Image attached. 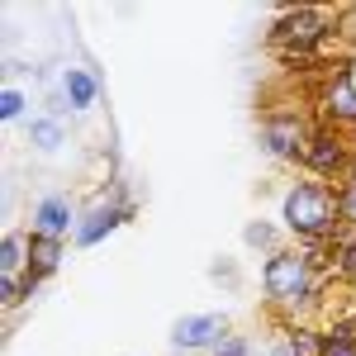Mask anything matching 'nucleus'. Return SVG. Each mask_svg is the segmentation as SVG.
Listing matches in <instances>:
<instances>
[{
    "instance_id": "1",
    "label": "nucleus",
    "mask_w": 356,
    "mask_h": 356,
    "mask_svg": "<svg viewBox=\"0 0 356 356\" xmlns=\"http://www.w3.org/2000/svg\"><path fill=\"white\" fill-rule=\"evenodd\" d=\"M332 204L323 191H314V186H304V191H295L290 200H285V219L295 223V228H304V233H318L323 223H328Z\"/></svg>"
},
{
    "instance_id": "2",
    "label": "nucleus",
    "mask_w": 356,
    "mask_h": 356,
    "mask_svg": "<svg viewBox=\"0 0 356 356\" xmlns=\"http://www.w3.org/2000/svg\"><path fill=\"white\" fill-rule=\"evenodd\" d=\"M266 285H271V295H300L304 290V266L295 257H275L271 271H266Z\"/></svg>"
},
{
    "instance_id": "3",
    "label": "nucleus",
    "mask_w": 356,
    "mask_h": 356,
    "mask_svg": "<svg viewBox=\"0 0 356 356\" xmlns=\"http://www.w3.org/2000/svg\"><path fill=\"white\" fill-rule=\"evenodd\" d=\"M219 328H223L219 318H186V323L176 328V347H204Z\"/></svg>"
},
{
    "instance_id": "4",
    "label": "nucleus",
    "mask_w": 356,
    "mask_h": 356,
    "mask_svg": "<svg viewBox=\"0 0 356 356\" xmlns=\"http://www.w3.org/2000/svg\"><path fill=\"white\" fill-rule=\"evenodd\" d=\"M67 90H72V105H90L95 100V81L86 72H67Z\"/></svg>"
},
{
    "instance_id": "5",
    "label": "nucleus",
    "mask_w": 356,
    "mask_h": 356,
    "mask_svg": "<svg viewBox=\"0 0 356 356\" xmlns=\"http://www.w3.org/2000/svg\"><path fill=\"white\" fill-rule=\"evenodd\" d=\"M38 219H43L48 233H62V228H67V204H62V200H48V204L38 209Z\"/></svg>"
},
{
    "instance_id": "6",
    "label": "nucleus",
    "mask_w": 356,
    "mask_h": 356,
    "mask_svg": "<svg viewBox=\"0 0 356 356\" xmlns=\"http://www.w3.org/2000/svg\"><path fill=\"white\" fill-rule=\"evenodd\" d=\"M110 223H114V214H95V219L81 228V243H95L100 233H110Z\"/></svg>"
},
{
    "instance_id": "7",
    "label": "nucleus",
    "mask_w": 356,
    "mask_h": 356,
    "mask_svg": "<svg viewBox=\"0 0 356 356\" xmlns=\"http://www.w3.org/2000/svg\"><path fill=\"white\" fill-rule=\"evenodd\" d=\"M323 356H356V342H347V337H328V342H323Z\"/></svg>"
},
{
    "instance_id": "8",
    "label": "nucleus",
    "mask_w": 356,
    "mask_h": 356,
    "mask_svg": "<svg viewBox=\"0 0 356 356\" xmlns=\"http://www.w3.org/2000/svg\"><path fill=\"white\" fill-rule=\"evenodd\" d=\"M271 147H275V152H290V147H295V129H285V124L271 129Z\"/></svg>"
},
{
    "instance_id": "9",
    "label": "nucleus",
    "mask_w": 356,
    "mask_h": 356,
    "mask_svg": "<svg viewBox=\"0 0 356 356\" xmlns=\"http://www.w3.org/2000/svg\"><path fill=\"white\" fill-rule=\"evenodd\" d=\"M33 138H38V147H57V124H38Z\"/></svg>"
},
{
    "instance_id": "10",
    "label": "nucleus",
    "mask_w": 356,
    "mask_h": 356,
    "mask_svg": "<svg viewBox=\"0 0 356 356\" xmlns=\"http://www.w3.org/2000/svg\"><path fill=\"white\" fill-rule=\"evenodd\" d=\"M290 33H300V38H309V33H318V19H314V15H300V19L290 24Z\"/></svg>"
},
{
    "instance_id": "11",
    "label": "nucleus",
    "mask_w": 356,
    "mask_h": 356,
    "mask_svg": "<svg viewBox=\"0 0 356 356\" xmlns=\"http://www.w3.org/2000/svg\"><path fill=\"white\" fill-rule=\"evenodd\" d=\"M314 162H318V166H332V162H337V147H332V143H318V147H314Z\"/></svg>"
},
{
    "instance_id": "12",
    "label": "nucleus",
    "mask_w": 356,
    "mask_h": 356,
    "mask_svg": "<svg viewBox=\"0 0 356 356\" xmlns=\"http://www.w3.org/2000/svg\"><path fill=\"white\" fill-rule=\"evenodd\" d=\"M57 261V247L53 243H38V266H43V271H48V266H53Z\"/></svg>"
},
{
    "instance_id": "13",
    "label": "nucleus",
    "mask_w": 356,
    "mask_h": 356,
    "mask_svg": "<svg viewBox=\"0 0 356 356\" xmlns=\"http://www.w3.org/2000/svg\"><path fill=\"white\" fill-rule=\"evenodd\" d=\"M337 110H342V114H356V95H352V90H337Z\"/></svg>"
},
{
    "instance_id": "14",
    "label": "nucleus",
    "mask_w": 356,
    "mask_h": 356,
    "mask_svg": "<svg viewBox=\"0 0 356 356\" xmlns=\"http://www.w3.org/2000/svg\"><path fill=\"white\" fill-rule=\"evenodd\" d=\"M15 261H19V243L10 238V243H5V271H15Z\"/></svg>"
},
{
    "instance_id": "15",
    "label": "nucleus",
    "mask_w": 356,
    "mask_h": 356,
    "mask_svg": "<svg viewBox=\"0 0 356 356\" xmlns=\"http://www.w3.org/2000/svg\"><path fill=\"white\" fill-rule=\"evenodd\" d=\"M19 105H24V100H19V95H15V90H10V95H5V105H0V110L10 114V119H15V114H19Z\"/></svg>"
},
{
    "instance_id": "16",
    "label": "nucleus",
    "mask_w": 356,
    "mask_h": 356,
    "mask_svg": "<svg viewBox=\"0 0 356 356\" xmlns=\"http://www.w3.org/2000/svg\"><path fill=\"white\" fill-rule=\"evenodd\" d=\"M219 356H247V352H243V342H228V347H223Z\"/></svg>"
},
{
    "instance_id": "17",
    "label": "nucleus",
    "mask_w": 356,
    "mask_h": 356,
    "mask_svg": "<svg viewBox=\"0 0 356 356\" xmlns=\"http://www.w3.org/2000/svg\"><path fill=\"white\" fill-rule=\"evenodd\" d=\"M347 271L356 275V247H347Z\"/></svg>"
},
{
    "instance_id": "18",
    "label": "nucleus",
    "mask_w": 356,
    "mask_h": 356,
    "mask_svg": "<svg viewBox=\"0 0 356 356\" xmlns=\"http://www.w3.org/2000/svg\"><path fill=\"white\" fill-rule=\"evenodd\" d=\"M347 214H352V219H356V191L347 195Z\"/></svg>"
},
{
    "instance_id": "19",
    "label": "nucleus",
    "mask_w": 356,
    "mask_h": 356,
    "mask_svg": "<svg viewBox=\"0 0 356 356\" xmlns=\"http://www.w3.org/2000/svg\"><path fill=\"white\" fill-rule=\"evenodd\" d=\"M275 356H295V347H275Z\"/></svg>"
}]
</instances>
